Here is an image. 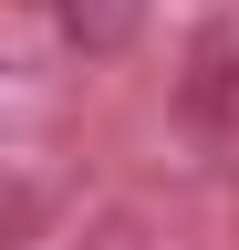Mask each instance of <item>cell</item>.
Returning <instances> with one entry per match:
<instances>
[{
  "label": "cell",
  "mask_w": 239,
  "mask_h": 250,
  "mask_svg": "<svg viewBox=\"0 0 239 250\" xmlns=\"http://www.w3.org/2000/svg\"><path fill=\"white\" fill-rule=\"evenodd\" d=\"M177 115L208 156H239V31H198L187 73H177Z\"/></svg>",
  "instance_id": "6da1fadb"
},
{
  "label": "cell",
  "mask_w": 239,
  "mask_h": 250,
  "mask_svg": "<svg viewBox=\"0 0 239 250\" xmlns=\"http://www.w3.org/2000/svg\"><path fill=\"white\" fill-rule=\"evenodd\" d=\"M52 31H63V52H83V62H114V52H135L146 0H52Z\"/></svg>",
  "instance_id": "7a4b0ae2"
},
{
  "label": "cell",
  "mask_w": 239,
  "mask_h": 250,
  "mask_svg": "<svg viewBox=\"0 0 239 250\" xmlns=\"http://www.w3.org/2000/svg\"><path fill=\"white\" fill-rule=\"evenodd\" d=\"M21 11H52V0H21Z\"/></svg>",
  "instance_id": "3957f363"
}]
</instances>
